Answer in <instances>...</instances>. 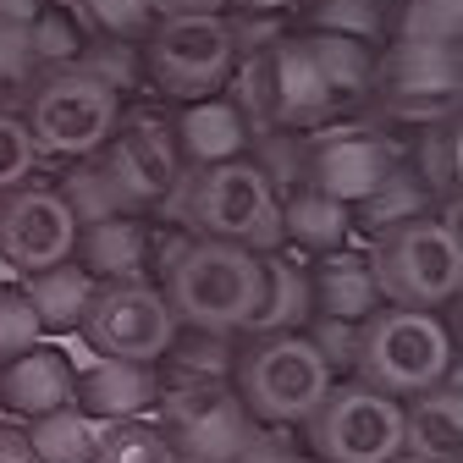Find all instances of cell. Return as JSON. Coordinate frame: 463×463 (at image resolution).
Here are the masks:
<instances>
[{
	"mask_svg": "<svg viewBox=\"0 0 463 463\" xmlns=\"http://www.w3.org/2000/svg\"><path fill=\"white\" fill-rule=\"evenodd\" d=\"M23 33H28V50H33L39 72H50V67H72L78 55H83V44L94 39L89 17H83L78 6H67V0H44L39 17H33Z\"/></svg>",
	"mask_w": 463,
	"mask_h": 463,
	"instance_id": "obj_26",
	"label": "cell"
},
{
	"mask_svg": "<svg viewBox=\"0 0 463 463\" xmlns=\"http://www.w3.org/2000/svg\"><path fill=\"white\" fill-rule=\"evenodd\" d=\"M171 375H194V381H232V364H238V347H232V336H215V331H183L171 336L165 359Z\"/></svg>",
	"mask_w": 463,
	"mask_h": 463,
	"instance_id": "obj_29",
	"label": "cell"
},
{
	"mask_svg": "<svg viewBox=\"0 0 463 463\" xmlns=\"http://www.w3.org/2000/svg\"><path fill=\"white\" fill-rule=\"evenodd\" d=\"M78 386V364L67 359V347L55 342H33L28 354L0 364V414L28 425L50 409H67Z\"/></svg>",
	"mask_w": 463,
	"mask_h": 463,
	"instance_id": "obj_15",
	"label": "cell"
},
{
	"mask_svg": "<svg viewBox=\"0 0 463 463\" xmlns=\"http://www.w3.org/2000/svg\"><path fill=\"white\" fill-rule=\"evenodd\" d=\"M309 293H315V315H336V320H364L381 309L364 249H336V254L309 260Z\"/></svg>",
	"mask_w": 463,
	"mask_h": 463,
	"instance_id": "obj_21",
	"label": "cell"
},
{
	"mask_svg": "<svg viewBox=\"0 0 463 463\" xmlns=\"http://www.w3.org/2000/svg\"><path fill=\"white\" fill-rule=\"evenodd\" d=\"M78 336L89 342L94 359H144L160 364L171 336H177V315L160 298L155 281H99L94 298L78 320Z\"/></svg>",
	"mask_w": 463,
	"mask_h": 463,
	"instance_id": "obj_10",
	"label": "cell"
},
{
	"mask_svg": "<svg viewBox=\"0 0 463 463\" xmlns=\"http://www.w3.org/2000/svg\"><path fill=\"white\" fill-rule=\"evenodd\" d=\"M392 463H425V458H409V452H397V458H392Z\"/></svg>",
	"mask_w": 463,
	"mask_h": 463,
	"instance_id": "obj_45",
	"label": "cell"
},
{
	"mask_svg": "<svg viewBox=\"0 0 463 463\" xmlns=\"http://www.w3.org/2000/svg\"><path fill=\"white\" fill-rule=\"evenodd\" d=\"M33 78H39V61L28 50V33L23 28H0V110L23 105Z\"/></svg>",
	"mask_w": 463,
	"mask_h": 463,
	"instance_id": "obj_37",
	"label": "cell"
},
{
	"mask_svg": "<svg viewBox=\"0 0 463 463\" xmlns=\"http://www.w3.org/2000/svg\"><path fill=\"white\" fill-rule=\"evenodd\" d=\"M23 441L33 452V463H94V441H99V425L83 414V409H50L39 420L23 425Z\"/></svg>",
	"mask_w": 463,
	"mask_h": 463,
	"instance_id": "obj_25",
	"label": "cell"
},
{
	"mask_svg": "<svg viewBox=\"0 0 463 463\" xmlns=\"http://www.w3.org/2000/svg\"><path fill=\"white\" fill-rule=\"evenodd\" d=\"M55 199L67 204V215H72L78 226H89V221H105V215H122V210H116V199H110V188H105V177H99L94 155H83V160H67V171L55 177Z\"/></svg>",
	"mask_w": 463,
	"mask_h": 463,
	"instance_id": "obj_31",
	"label": "cell"
},
{
	"mask_svg": "<svg viewBox=\"0 0 463 463\" xmlns=\"http://www.w3.org/2000/svg\"><path fill=\"white\" fill-rule=\"evenodd\" d=\"M276 221H281V249H293L304 260H320V254H336L354 238V210L342 199L320 194L315 183H298L276 199Z\"/></svg>",
	"mask_w": 463,
	"mask_h": 463,
	"instance_id": "obj_18",
	"label": "cell"
},
{
	"mask_svg": "<svg viewBox=\"0 0 463 463\" xmlns=\"http://www.w3.org/2000/svg\"><path fill=\"white\" fill-rule=\"evenodd\" d=\"M414 165V177L430 188V199H458V122H436V128H420L414 138V155H402Z\"/></svg>",
	"mask_w": 463,
	"mask_h": 463,
	"instance_id": "obj_30",
	"label": "cell"
},
{
	"mask_svg": "<svg viewBox=\"0 0 463 463\" xmlns=\"http://www.w3.org/2000/svg\"><path fill=\"white\" fill-rule=\"evenodd\" d=\"M402 452L425 458V463H458L463 458V392H458V375H447L441 386L402 402Z\"/></svg>",
	"mask_w": 463,
	"mask_h": 463,
	"instance_id": "obj_20",
	"label": "cell"
},
{
	"mask_svg": "<svg viewBox=\"0 0 463 463\" xmlns=\"http://www.w3.org/2000/svg\"><path fill=\"white\" fill-rule=\"evenodd\" d=\"M94 463H177L155 420H105L94 441Z\"/></svg>",
	"mask_w": 463,
	"mask_h": 463,
	"instance_id": "obj_28",
	"label": "cell"
},
{
	"mask_svg": "<svg viewBox=\"0 0 463 463\" xmlns=\"http://www.w3.org/2000/svg\"><path fill=\"white\" fill-rule=\"evenodd\" d=\"M0 463H33V452H28L17 425H0Z\"/></svg>",
	"mask_w": 463,
	"mask_h": 463,
	"instance_id": "obj_43",
	"label": "cell"
},
{
	"mask_svg": "<svg viewBox=\"0 0 463 463\" xmlns=\"http://www.w3.org/2000/svg\"><path fill=\"white\" fill-rule=\"evenodd\" d=\"M232 463H309V458H304L293 441H281V436H270V430L260 425V430L243 441V452L232 458Z\"/></svg>",
	"mask_w": 463,
	"mask_h": 463,
	"instance_id": "obj_40",
	"label": "cell"
},
{
	"mask_svg": "<svg viewBox=\"0 0 463 463\" xmlns=\"http://www.w3.org/2000/svg\"><path fill=\"white\" fill-rule=\"evenodd\" d=\"M458 375V342L452 326L436 309H397L381 304L359 320V359L354 381L386 392V397H420Z\"/></svg>",
	"mask_w": 463,
	"mask_h": 463,
	"instance_id": "obj_3",
	"label": "cell"
},
{
	"mask_svg": "<svg viewBox=\"0 0 463 463\" xmlns=\"http://www.w3.org/2000/svg\"><path fill=\"white\" fill-rule=\"evenodd\" d=\"M160 430L177 452V463H232L243 441L260 430L243 409L232 381H194V375H165L160 381Z\"/></svg>",
	"mask_w": 463,
	"mask_h": 463,
	"instance_id": "obj_9",
	"label": "cell"
},
{
	"mask_svg": "<svg viewBox=\"0 0 463 463\" xmlns=\"http://www.w3.org/2000/svg\"><path fill=\"white\" fill-rule=\"evenodd\" d=\"M232 0H149L155 17H188V12H226Z\"/></svg>",
	"mask_w": 463,
	"mask_h": 463,
	"instance_id": "obj_41",
	"label": "cell"
},
{
	"mask_svg": "<svg viewBox=\"0 0 463 463\" xmlns=\"http://www.w3.org/2000/svg\"><path fill=\"white\" fill-rule=\"evenodd\" d=\"M44 0H0V28H28Z\"/></svg>",
	"mask_w": 463,
	"mask_h": 463,
	"instance_id": "obj_42",
	"label": "cell"
},
{
	"mask_svg": "<svg viewBox=\"0 0 463 463\" xmlns=\"http://www.w3.org/2000/svg\"><path fill=\"white\" fill-rule=\"evenodd\" d=\"M149 238L144 215H105L78 226L72 238V260L94 276V281H138L149 270Z\"/></svg>",
	"mask_w": 463,
	"mask_h": 463,
	"instance_id": "obj_19",
	"label": "cell"
},
{
	"mask_svg": "<svg viewBox=\"0 0 463 463\" xmlns=\"http://www.w3.org/2000/svg\"><path fill=\"white\" fill-rule=\"evenodd\" d=\"M72 238L78 221L55 199V188H33V183L0 188V265L33 276L55 260H72Z\"/></svg>",
	"mask_w": 463,
	"mask_h": 463,
	"instance_id": "obj_12",
	"label": "cell"
},
{
	"mask_svg": "<svg viewBox=\"0 0 463 463\" xmlns=\"http://www.w3.org/2000/svg\"><path fill=\"white\" fill-rule=\"evenodd\" d=\"M160 210L177 221L188 238L238 243V249H254V254L281 249L276 188L265 183V171L249 155L215 160V165H183L177 188L160 199Z\"/></svg>",
	"mask_w": 463,
	"mask_h": 463,
	"instance_id": "obj_2",
	"label": "cell"
},
{
	"mask_svg": "<svg viewBox=\"0 0 463 463\" xmlns=\"http://www.w3.org/2000/svg\"><path fill=\"white\" fill-rule=\"evenodd\" d=\"M116 116H122V94L105 89L99 78H89L83 67H50L33 78L28 99H23V128L33 138L39 155L50 160H83L94 155Z\"/></svg>",
	"mask_w": 463,
	"mask_h": 463,
	"instance_id": "obj_7",
	"label": "cell"
},
{
	"mask_svg": "<svg viewBox=\"0 0 463 463\" xmlns=\"http://www.w3.org/2000/svg\"><path fill=\"white\" fill-rule=\"evenodd\" d=\"M298 430L315 463H392L402 452V402L364 381H331Z\"/></svg>",
	"mask_w": 463,
	"mask_h": 463,
	"instance_id": "obj_8",
	"label": "cell"
},
{
	"mask_svg": "<svg viewBox=\"0 0 463 463\" xmlns=\"http://www.w3.org/2000/svg\"><path fill=\"white\" fill-rule=\"evenodd\" d=\"M39 336L44 331H39V315H33L28 293H23V281H0V364L28 354Z\"/></svg>",
	"mask_w": 463,
	"mask_h": 463,
	"instance_id": "obj_36",
	"label": "cell"
},
{
	"mask_svg": "<svg viewBox=\"0 0 463 463\" xmlns=\"http://www.w3.org/2000/svg\"><path fill=\"white\" fill-rule=\"evenodd\" d=\"M315 315L309 293V260L293 249L260 254V309L249 315L243 336H276V331H304Z\"/></svg>",
	"mask_w": 463,
	"mask_h": 463,
	"instance_id": "obj_17",
	"label": "cell"
},
{
	"mask_svg": "<svg viewBox=\"0 0 463 463\" xmlns=\"http://www.w3.org/2000/svg\"><path fill=\"white\" fill-rule=\"evenodd\" d=\"M397 160H402V149L381 128H342V133L309 144V183L354 210L359 199H370L386 183V171Z\"/></svg>",
	"mask_w": 463,
	"mask_h": 463,
	"instance_id": "obj_13",
	"label": "cell"
},
{
	"mask_svg": "<svg viewBox=\"0 0 463 463\" xmlns=\"http://www.w3.org/2000/svg\"><path fill=\"white\" fill-rule=\"evenodd\" d=\"M144 83L160 99H204L221 94L238 67V50L226 33V12H188V17H155V28L138 39Z\"/></svg>",
	"mask_w": 463,
	"mask_h": 463,
	"instance_id": "obj_6",
	"label": "cell"
},
{
	"mask_svg": "<svg viewBox=\"0 0 463 463\" xmlns=\"http://www.w3.org/2000/svg\"><path fill=\"white\" fill-rule=\"evenodd\" d=\"M336 375L309 347L304 331H276V336H249L232 364V392L243 397V409L265 430H293L315 414Z\"/></svg>",
	"mask_w": 463,
	"mask_h": 463,
	"instance_id": "obj_4",
	"label": "cell"
},
{
	"mask_svg": "<svg viewBox=\"0 0 463 463\" xmlns=\"http://www.w3.org/2000/svg\"><path fill=\"white\" fill-rule=\"evenodd\" d=\"M33 165H39V149L23 128V116L17 110H0V188H17L33 177Z\"/></svg>",
	"mask_w": 463,
	"mask_h": 463,
	"instance_id": "obj_38",
	"label": "cell"
},
{
	"mask_svg": "<svg viewBox=\"0 0 463 463\" xmlns=\"http://www.w3.org/2000/svg\"><path fill=\"white\" fill-rule=\"evenodd\" d=\"M72 67H83L89 78H99V83H105V89H116V94L144 89V61H138V44H128V39H99V33H94Z\"/></svg>",
	"mask_w": 463,
	"mask_h": 463,
	"instance_id": "obj_32",
	"label": "cell"
},
{
	"mask_svg": "<svg viewBox=\"0 0 463 463\" xmlns=\"http://www.w3.org/2000/svg\"><path fill=\"white\" fill-rule=\"evenodd\" d=\"M304 33H342L359 44H381L392 33V0H309Z\"/></svg>",
	"mask_w": 463,
	"mask_h": 463,
	"instance_id": "obj_27",
	"label": "cell"
},
{
	"mask_svg": "<svg viewBox=\"0 0 463 463\" xmlns=\"http://www.w3.org/2000/svg\"><path fill=\"white\" fill-rule=\"evenodd\" d=\"M375 270L381 304L397 309H447L463 281V243L458 221L447 215H420L409 226H392L364 249Z\"/></svg>",
	"mask_w": 463,
	"mask_h": 463,
	"instance_id": "obj_5",
	"label": "cell"
},
{
	"mask_svg": "<svg viewBox=\"0 0 463 463\" xmlns=\"http://www.w3.org/2000/svg\"><path fill=\"white\" fill-rule=\"evenodd\" d=\"M238 12H293L298 0H232Z\"/></svg>",
	"mask_w": 463,
	"mask_h": 463,
	"instance_id": "obj_44",
	"label": "cell"
},
{
	"mask_svg": "<svg viewBox=\"0 0 463 463\" xmlns=\"http://www.w3.org/2000/svg\"><path fill=\"white\" fill-rule=\"evenodd\" d=\"M160 381H165V370L144 364V359H89L72 386V409H83L94 425L149 420V409L160 402Z\"/></svg>",
	"mask_w": 463,
	"mask_h": 463,
	"instance_id": "obj_14",
	"label": "cell"
},
{
	"mask_svg": "<svg viewBox=\"0 0 463 463\" xmlns=\"http://www.w3.org/2000/svg\"><path fill=\"white\" fill-rule=\"evenodd\" d=\"M171 144H177V160H183V165L238 160V155H249V144H254V122L243 116V105L221 89V94L188 99V105L177 110V122H171Z\"/></svg>",
	"mask_w": 463,
	"mask_h": 463,
	"instance_id": "obj_16",
	"label": "cell"
},
{
	"mask_svg": "<svg viewBox=\"0 0 463 463\" xmlns=\"http://www.w3.org/2000/svg\"><path fill=\"white\" fill-rule=\"evenodd\" d=\"M304 336H309V347H315V354L326 359V370H331L336 381H347V375H354V359H359V320L309 315Z\"/></svg>",
	"mask_w": 463,
	"mask_h": 463,
	"instance_id": "obj_34",
	"label": "cell"
},
{
	"mask_svg": "<svg viewBox=\"0 0 463 463\" xmlns=\"http://www.w3.org/2000/svg\"><path fill=\"white\" fill-rule=\"evenodd\" d=\"M78 12L89 17V28L99 39H128V44H138L155 28L149 0H78Z\"/></svg>",
	"mask_w": 463,
	"mask_h": 463,
	"instance_id": "obj_33",
	"label": "cell"
},
{
	"mask_svg": "<svg viewBox=\"0 0 463 463\" xmlns=\"http://www.w3.org/2000/svg\"><path fill=\"white\" fill-rule=\"evenodd\" d=\"M420 215H436V199H430V188L414 177V165L397 160V165L386 171V183H381L370 199L354 204V232H364V238L375 243L381 232L409 226V221H420Z\"/></svg>",
	"mask_w": 463,
	"mask_h": 463,
	"instance_id": "obj_24",
	"label": "cell"
},
{
	"mask_svg": "<svg viewBox=\"0 0 463 463\" xmlns=\"http://www.w3.org/2000/svg\"><path fill=\"white\" fill-rule=\"evenodd\" d=\"M94 287H99V281H94L78 260H55V265L23 276V293H28L33 315H39V331H50V336L78 331V320H83V309H89V298H94Z\"/></svg>",
	"mask_w": 463,
	"mask_h": 463,
	"instance_id": "obj_23",
	"label": "cell"
},
{
	"mask_svg": "<svg viewBox=\"0 0 463 463\" xmlns=\"http://www.w3.org/2000/svg\"><path fill=\"white\" fill-rule=\"evenodd\" d=\"M149 270L160 276V298L171 304L183 331L243 336L260 309V254L215 238H188L177 226L165 249L149 238Z\"/></svg>",
	"mask_w": 463,
	"mask_h": 463,
	"instance_id": "obj_1",
	"label": "cell"
},
{
	"mask_svg": "<svg viewBox=\"0 0 463 463\" xmlns=\"http://www.w3.org/2000/svg\"><path fill=\"white\" fill-rule=\"evenodd\" d=\"M392 33L458 44V0H402V12H392Z\"/></svg>",
	"mask_w": 463,
	"mask_h": 463,
	"instance_id": "obj_35",
	"label": "cell"
},
{
	"mask_svg": "<svg viewBox=\"0 0 463 463\" xmlns=\"http://www.w3.org/2000/svg\"><path fill=\"white\" fill-rule=\"evenodd\" d=\"M309 61L336 105V116L347 105H364L375 94V44H359V39H342V33H298Z\"/></svg>",
	"mask_w": 463,
	"mask_h": 463,
	"instance_id": "obj_22",
	"label": "cell"
},
{
	"mask_svg": "<svg viewBox=\"0 0 463 463\" xmlns=\"http://www.w3.org/2000/svg\"><path fill=\"white\" fill-rule=\"evenodd\" d=\"M94 165H99V177H105L122 215L155 210L183 177L177 144H171V122H160V116H116L110 138L94 149Z\"/></svg>",
	"mask_w": 463,
	"mask_h": 463,
	"instance_id": "obj_11",
	"label": "cell"
},
{
	"mask_svg": "<svg viewBox=\"0 0 463 463\" xmlns=\"http://www.w3.org/2000/svg\"><path fill=\"white\" fill-rule=\"evenodd\" d=\"M226 33H232L238 61L243 55H265L287 39V12H238V17H226Z\"/></svg>",
	"mask_w": 463,
	"mask_h": 463,
	"instance_id": "obj_39",
	"label": "cell"
}]
</instances>
